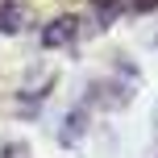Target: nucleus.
Here are the masks:
<instances>
[{
	"label": "nucleus",
	"mask_w": 158,
	"mask_h": 158,
	"mask_svg": "<svg viewBox=\"0 0 158 158\" xmlns=\"http://www.w3.org/2000/svg\"><path fill=\"white\" fill-rule=\"evenodd\" d=\"M154 8H158V0H92V13L104 25L117 21L121 13H154Z\"/></svg>",
	"instance_id": "nucleus-1"
},
{
	"label": "nucleus",
	"mask_w": 158,
	"mask_h": 158,
	"mask_svg": "<svg viewBox=\"0 0 158 158\" xmlns=\"http://www.w3.org/2000/svg\"><path fill=\"white\" fill-rule=\"evenodd\" d=\"M75 38H79V21H75V17H54V21L42 29V46H46V50L71 46Z\"/></svg>",
	"instance_id": "nucleus-2"
},
{
	"label": "nucleus",
	"mask_w": 158,
	"mask_h": 158,
	"mask_svg": "<svg viewBox=\"0 0 158 158\" xmlns=\"http://www.w3.org/2000/svg\"><path fill=\"white\" fill-rule=\"evenodd\" d=\"M29 25V0H0V33H21Z\"/></svg>",
	"instance_id": "nucleus-3"
},
{
	"label": "nucleus",
	"mask_w": 158,
	"mask_h": 158,
	"mask_svg": "<svg viewBox=\"0 0 158 158\" xmlns=\"http://www.w3.org/2000/svg\"><path fill=\"white\" fill-rule=\"evenodd\" d=\"M0 158H29V146L25 142H8L4 150H0Z\"/></svg>",
	"instance_id": "nucleus-4"
}]
</instances>
